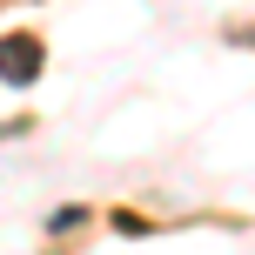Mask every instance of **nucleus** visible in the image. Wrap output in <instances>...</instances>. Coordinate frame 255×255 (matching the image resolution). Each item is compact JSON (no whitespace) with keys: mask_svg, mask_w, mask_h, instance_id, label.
Here are the masks:
<instances>
[{"mask_svg":"<svg viewBox=\"0 0 255 255\" xmlns=\"http://www.w3.org/2000/svg\"><path fill=\"white\" fill-rule=\"evenodd\" d=\"M34 74H40V40L34 34H7L0 40V81L7 88H27Z\"/></svg>","mask_w":255,"mask_h":255,"instance_id":"1","label":"nucleus"}]
</instances>
